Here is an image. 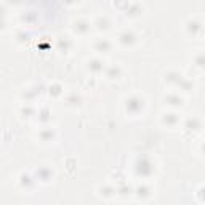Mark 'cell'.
Returning a JSON list of instances; mask_svg holds the SVG:
<instances>
[{
    "label": "cell",
    "instance_id": "1",
    "mask_svg": "<svg viewBox=\"0 0 205 205\" xmlns=\"http://www.w3.org/2000/svg\"><path fill=\"white\" fill-rule=\"evenodd\" d=\"M141 108H143V101L136 100V98L130 100V101H128V104H127V109L130 111V112H138V111L141 109Z\"/></svg>",
    "mask_w": 205,
    "mask_h": 205
},
{
    "label": "cell",
    "instance_id": "2",
    "mask_svg": "<svg viewBox=\"0 0 205 205\" xmlns=\"http://www.w3.org/2000/svg\"><path fill=\"white\" fill-rule=\"evenodd\" d=\"M120 39H122L123 43H132L135 37H133V34H128V32H125V34H122V37H120Z\"/></svg>",
    "mask_w": 205,
    "mask_h": 205
},
{
    "label": "cell",
    "instance_id": "3",
    "mask_svg": "<svg viewBox=\"0 0 205 205\" xmlns=\"http://www.w3.org/2000/svg\"><path fill=\"white\" fill-rule=\"evenodd\" d=\"M98 64H100V61H93L91 63V69H95V71H100V69H101V66H98Z\"/></svg>",
    "mask_w": 205,
    "mask_h": 205
},
{
    "label": "cell",
    "instance_id": "4",
    "mask_svg": "<svg viewBox=\"0 0 205 205\" xmlns=\"http://www.w3.org/2000/svg\"><path fill=\"white\" fill-rule=\"evenodd\" d=\"M195 61L199 63V66H205V56H200V58H197Z\"/></svg>",
    "mask_w": 205,
    "mask_h": 205
}]
</instances>
